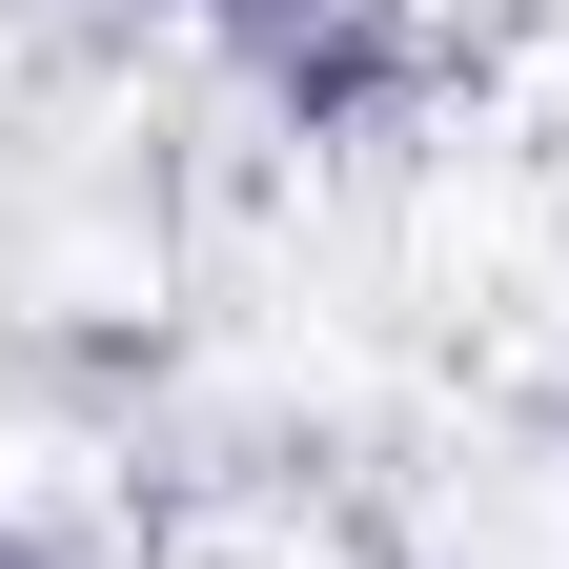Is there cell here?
I'll return each mask as SVG.
<instances>
[{
	"label": "cell",
	"mask_w": 569,
	"mask_h": 569,
	"mask_svg": "<svg viewBox=\"0 0 569 569\" xmlns=\"http://www.w3.org/2000/svg\"><path fill=\"white\" fill-rule=\"evenodd\" d=\"M0 569H82V549H41V529H0Z\"/></svg>",
	"instance_id": "cell-1"
}]
</instances>
